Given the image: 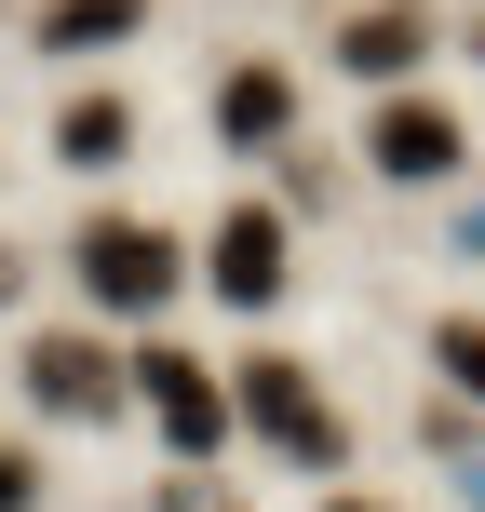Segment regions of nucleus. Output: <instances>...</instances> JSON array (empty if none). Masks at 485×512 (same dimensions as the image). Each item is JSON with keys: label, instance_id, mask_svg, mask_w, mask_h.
<instances>
[{"label": "nucleus", "instance_id": "obj_1", "mask_svg": "<svg viewBox=\"0 0 485 512\" xmlns=\"http://www.w3.org/2000/svg\"><path fill=\"white\" fill-rule=\"evenodd\" d=\"M230 418L270 459H297V472H351V418L324 405V378H310L297 351H243L230 364Z\"/></svg>", "mask_w": 485, "mask_h": 512}, {"label": "nucleus", "instance_id": "obj_2", "mask_svg": "<svg viewBox=\"0 0 485 512\" xmlns=\"http://www.w3.org/2000/svg\"><path fill=\"white\" fill-rule=\"evenodd\" d=\"M68 283H81L95 310H122V324H135V310H176V297H189V243L149 230V216H81Z\"/></svg>", "mask_w": 485, "mask_h": 512}, {"label": "nucleus", "instance_id": "obj_3", "mask_svg": "<svg viewBox=\"0 0 485 512\" xmlns=\"http://www.w3.org/2000/svg\"><path fill=\"white\" fill-rule=\"evenodd\" d=\"M14 378H27V405H41V418H68V432H108V418H135V351H108V337H81V324H41Z\"/></svg>", "mask_w": 485, "mask_h": 512}, {"label": "nucleus", "instance_id": "obj_4", "mask_svg": "<svg viewBox=\"0 0 485 512\" xmlns=\"http://www.w3.org/2000/svg\"><path fill=\"white\" fill-rule=\"evenodd\" d=\"M135 405H149L162 445H176V472H203L216 445L243 432V418H230V378H216L203 351H135Z\"/></svg>", "mask_w": 485, "mask_h": 512}, {"label": "nucleus", "instance_id": "obj_5", "mask_svg": "<svg viewBox=\"0 0 485 512\" xmlns=\"http://www.w3.org/2000/svg\"><path fill=\"white\" fill-rule=\"evenodd\" d=\"M459 162H472L459 108H432V95H378V108H364V176H391V189H445Z\"/></svg>", "mask_w": 485, "mask_h": 512}, {"label": "nucleus", "instance_id": "obj_6", "mask_svg": "<svg viewBox=\"0 0 485 512\" xmlns=\"http://www.w3.org/2000/svg\"><path fill=\"white\" fill-rule=\"evenodd\" d=\"M203 283H216L230 310H270L283 283H297V230H283L270 203H230V216H216V243H203Z\"/></svg>", "mask_w": 485, "mask_h": 512}, {"label": "nucleus", "instance_id": "obj_7", "mask_svg": "<svg viewBox=\"0 0 485 512\" xmlns=\"http://www.w3.org/2000/svg\"><path fill=\"white\" fill-rule=\"evenodd\" d=\"M216 149H243V162L297 149V68H270V54H243V68L216 81Z\"/></svg>", "mask_w": 485, "mask_h": 512}, {"label": "nucleus", "instance_id": "obj_8", "mask_svg": "<svg viewBox=\"0 0 485 512\" xmlns=\"http://www.w3.org/2000/svg\"><path fill=\"white\" fill-rule=\"evenodd\" d=\"M418 54H432V14H418V0H364V14L337 27V68L351 81H405Z\"/></svg>", "mask_w": 485, "mask_h": 512}, {"label": "nucleus", "instance_id": "obj_9", "mask_svg": "<svg viewBox=\"0 0 485 512\" xmlns=\"http://www.w3.org/2000/svg\"><path fill=\"white\" fill-rule=\"evenodd\" d=\"M54 162H68V176L135 162V108H122V95H68V108H54Z\"/></svg>", "mask_w": 485, "mask_h": 512}, {"label": "nucleus", "instance_id": "obj_10", "mask_svg": "<svg viewBox=\"0 0 485 512\" xmlns=\"http://www.w3.org/2000/svg\"><path fill=\"white\" fill-rule=\"evenodd\" d=\"M149 0H41V54H122Z\"/></svg>", "mask_w": 485, "mask_h": 512}, {"label": "nucleus", "instance_id": "obj_11", "mask_svg": "<svg viewBox=\"0 0 485 512\" xmlns=\"http://www.w3.org/2000/svg\"><path fill=\"white\" fill-rule=\"evenodd\" d=\"M432 364H445L459 405H485V310H445V324H432Z\"/></svg>", "mask_w": 485, "mask_h": 512}, {"label": "nucleus", "instance_id": "obj_12", "mask_svg": "<svg viewBox=\"0 0 485 512\" xmlns=\"http://www.w3.org/2000/svg\"><path fill=\"white\" fill-rule=\"evenodd\" d=\"M0 512H41V459H27L14 432H0Z\"/></svg>", "mask_w": 485, "mask_h": 512}, {"label": "nucleus", "instance_id": "obj_13", "mask_svg": "<svg viewBox=\"0 0 485 512\" xmlns=\"http://www.w3.org/2000/svg\"><path fill=\"white\" fill-rule=\"evenodd\" d=\"M149 512H243V499H230V486H216V472H176V486H162Z\"/></svg>", "mask_w": 485, "mask_h": 512}, {"label": "nucleus", "instance_id": "obj_14", "mask_svg": "<svg viewBox=\"0 0 485 512\" xmlns=\"http://www.w3.org/2000/svg\"><path fill=\"white\" fill-rule=\"evenodd\" d=\"M14 297H27V256H14V243H0V310H14Z\"/></svg>", "mask_w": 485, "mask_h": 512}, {"label": "nucleus", "instance_id": "obj_15", "mask_svg": "<svg viewBox=\"0 0 485 512\" xmlns=\"http://www.w3.org/2000/svg\"><path fill=\"white\" fill-rule=\"evenodd\" d=\"M324 512H391V499H324Z\"/></svg>", "mask_w": 485, "mask_h": 512}]
</instances>
